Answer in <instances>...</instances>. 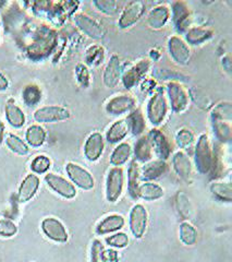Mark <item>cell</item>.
Here are the masks:
<instances>
[{"instance_id": "cell-18", "label": "cell", "mask_w": 232, "mask_h": 262, "mask_svg": "<svg viewBox=\"0 0 232 262\" xmlns=\"http://www.w3.org/2000/svg\"><path fill=\"white\" fill-rule=\"evenodd\" d=\"M120 79H121L120 59L117 55H112L104 71V76H103L104 84L108 89H113L118 85Z\"/></svg>"}, {"instance_id": "cell-38", "label": "cell", "mask_w": 232, "mask_h": 262, "mask_svg": "<svg viewBox=\"0 0 232 262\" xmlns=\"http://www.w3.org/2000/svg\"><path fill=\"white\" fill-rule=\"evenodd\" d=\"M211 191L222 201L231 202L232 200V186L230 183H213Z\"/></svg>"}, {"instance_id": "cell-10", "label": "cell", "mask_w": 232, "mask_h": 262, "mask_svg": "<svg viewBox=\"0 0 232 262\" xmlns=\"http://www.w3.org/2000/svg\"><path fill=\"white\" fill-rule=\"evenodd\" d=\"M148 214L144 206L142 204H135L130 212V229L135 238H142L146 232Z\"/></svg>"}, {"instance_id": "cell-33", "label": "cell", "mask_w": 232, "mask_h": 262, "mask_svg": "<svg viewBox=\"0 0 232 262\" xmlns=\"http://www.w3.org/2000/svg\"><path fill=\"white\" fill-rule=\"evenodd\" d=\"M41 96H43L41 89L36 84H28L22 90L23 103L29 107L36 106L41 101Z\"/></svg>"}, {"instance_id": "cell-14", "label": "cell", "mask_w": 232, "mask_h": 262, "mask_svg": "<svg viewBox=\"0 0 232 262\" xmlns=\"http://www.w3.org/2000/svg\"><path fill=\"white\" fill-rule=\"evenodd\" d=\"M168 48L173 60L179 64H187L191 59V51H190L188 43L178 35L169 38Z\"/></svg>"}, {"instance_id": "cell-39", "label": "cell", "mask_w": 232, "mask_h": 262, "mask_svg": "<svg viewBox=\"0 0 232 262\" xmlns=\"http://www.w3.org/2000/svg\"><path fill=\"white\" fill-rule=\"evenodd\" d=\"M52 161L46 155H38L31 163V169L33 174H45L51 168Z\"/></svg>"}, {"instance_id": "cell-48", "label": "cell", "mask_w": 232, "mask_h": 262, "mask_svg": "<svg viewBox=\"0 0 232 262\" xmlns=\"http://www.w3.org/2000/svg\"><path fill=\"white\" fill-rule=\"evenodd\" d=\"M8 86H9V81H8L4 73L0 71V91H5Z\"/></svg>"}, {"instance_id": "cell-29", "label": "cell", "mask_w": 232, "mask_h": 262, "mask_svg": "<svg viewBox=\"0 0 232 262\" xmlns=\"http://www.w3.org/2000/svg\"><path fill=\"white\" fill-rule=\"evenodd\" d=\"M153 154H154L153 147L150 140H148L147 136L141 137L136 141L135 147H134V155L136 160L140 162L147 163L152 160Z\"/></svg>"}, {"instance_id": "cell-8", "label": "cell", "mask_w": 232, "mask_h": 262, "mask_svg": "<svg viewBox=\"0 0 232 262\" xmlns=\"http://www.w3.org/2000/svg\"><path fill=\"white\" fill-rule=\"evenodd\" d=\"M73 20L77 27L90 38L101 39L106 35V30L102 24H99L96 20L85 13L80 12L74 14Z\"/></svg>"}, {"instance_id": "cell-44", "label": "cell", "mask_w": 232, "mask_h": 262, "mask_svg": "<svg viewBox=\"0 0 232 262\" xmlns=\"http://www.w3.org/2000/svg\"><path fill=\"white\" fill-rule=\"evenodd\" d=\"M76 77L82 88H87L90 84V75L85 64L79 63L76 67Z\"/></svg>"}, {"instance_id": "cell-32", "label": "cell", "mask_w": 232, "mask_h": 262, "mask_svg": "<svg viewBox=\"0 0 232 262\" xmlns=\"http://www.w3.org/2000/svg\"><path fill=\"white\" fill-rule=\"evenodd\" d=\"M132 153V149L131 145L127 142H122L119 145H117L114 147L113 152L111 153L110 157V163L111 165H113L114 167H120L122 166L123 164H126Z\"/></svg>"}, {"instance_id": "cell-45", "label": "cell", "mask_w": 232, "mask_h": 262, "mask_svg": "<svg viewBox=\"0 0 232 262\" xmlns=\"http://www.w3.org/2000/svg\"><path fill=\"white\" fill-rule=\"evenodd\" d=\"M18 233V227L11 220L3 219L0 220V236L2 237H12Z\"/></svg>"}, {"instance_id": "cell-7", "label": "cell", "mask_w": 232, "mask_h": 262, "mask_svg": "<svg viewBox=\"0 0 232 262\" xmlns=\"http://www.w3.org/2000/svg\"><path fill=\"white\" fill-rule=\"evenodd\" d=\"M34 120L37 122H59L68 120L71 117V112L63 107V106L51 105V106H43L35 111Z\"/></svg>"}, {"instance_id": "cell-6", "label": "cell", "mask_w": 232, "mask_h": 262, "mask_svg": "<svg viewBox=\"0 0 232 262\" xmlns=\"http://www.w3.org/2000/svg\"><path fill=\"white\" fill-rule=\"evenodd\" d=\"M167 93L172 112L182 113L188 108L190 103V95L188 90L180 82H169L167 85Z\"/></svg>"}, {"instance_id": "cell-25", "label": "cell", "mask_w": 232, "mask_h": 262, "mask_svg": "<svg viewBox=\"0 0 232 262\" xmlns=\"http://www.w3.org/2000/svg\"><path fill=\"white\" fill-rule=\"evenodd\" d=\"M172 165L178 176L182 179H188L192 175V163L184 152L178 151L175 153L172 159Z\"/></svg>"}, {"instance_id": "cell-3", "label": "cell", "mask_w": 232, "mask_h": 262, "mask_svg": "<svg viewBox=\"0 0 232 262\" xmlns=\"http://www.w3.org/2000/svg\"><path fill=\"white\" fill-rule=\"evenodd\" d=\"M213 163V152L207 135H201L195 147V165L201 174L210 173Z\"/></svg>"}, {"instance_id": "cell-16", "label": "cell", "mask_w": 232, "mask_h": 262, "mask_svg": "<svg viewBox=\"0 0 232 262\" xmlns=\"http://www.w3.org/2000/svg\"><path fill=\"white\" fill-rule=\"evenodd\" d=\"M148 140H150L154 153L159 158V160H167L170 157L171 146L166 137L159 129H153L147 135Z\"/></svg>"}, {"instance_id": "cell-36", "label": "cell", "mask_w": 232, "mask_h": 262, "mask_svg": "<svg viewBox=\"0 0 232 262\" xmlns=\"http://www.w3.org/2000/svg\"><path fill=\"white\" fill-rule=\"evenodd\" d=\"M5 140H6L7 146L9 147V150L12 151L15 154L27 155L30 152V147L27 144V142L23 141L22 139L18 136L10 134V135L7 136Z\"/></svg>"}, {"instance_id": "cell-13", "label": "cell", "mask_w": 232, "mask_h": 262, "mask_svg": "<svg viewBox=\"0 0 232 262\" xmlns=\"http://www.w3.org/2000/svg\"><path fill=\"white\" fill-rule=\"evenodd\" d=\"M145 12V5L143 2H131L126 8H124L120 18H119V28L129 29L142 18Z\"/></svg>"}, {"instance_id": "cell-34", "label": "cell", "mask_w": 232, "mask_h": 262, "mask_svg": "<svg viewBox=\"0 0 232 262\" xmlns=\"http://www.w3.org/2000/svg\"><path fill=\"white\" fill-rule=\"evenodd\" d=\"M213 36V31L207 28H192L187 33V42L191 45H200Z\"/></svg>"}, {"instance_id": "cell-4", "label": "cell", "mask_w": 232, "mask_h": 262, "mask_svg": "<svg viewBox=\"0 0 232 262\" xmlns=\"http://www.w3.org/2000/svg\"><path fill=\"white\" fill-rule=\"evenodd\" d=\"M124 186V174L121 167H112L106 178V199L114 203L121 196Z\"/></svg>"}, {"instance_id": "cell-40", "label": "cell", "mask_w": 232, "mask_h": 262, "mask_svg": "<svg viewBox=\"0 0 232 262\" xmlns=\"http://www.w3.org/2000/svg\"><path fill=\"white\" fill-rule=\"evenodd\" d=\"M177 209L180 213V215L183 216L184 219H189L191 216V212H192V208H191V203H190V200L188 199V196L179 192L177 194Z\"/></svg>"}, {"instance_id": "cell-37", "label": "cell", "mask_w": 232, "mask_h": 262, "mask_svg": "<svg viewBox=\"0 0 232 262\" xmlns=\"http://www.w3.org/2000/svg\"><path fill=\"white\" fill-rule=\"evenodd\" d=\"M105 58V49L101 45H92L87 48L85 61L89 66H99Z\"/></svg>"}, {"instance_id": "cell-19", "label": "cell", "mask_w": 232, "mask_h": 262, "mask_svg": "<svg viewBox=\"0 0 232 262\" xmlns=\"http://www.w3.org/2000/svg\"><path fill=\"white\" fill-rule=\"evenodd\" d=\"M40 180L36 174H29L22 180L18 191V201L26 203L34 196L39 188Z\"/></svg>"}, {"instance_id": "cell-2", "label": "cell", "mask_w": 232, "mask_h": 262, "mask_svg": "<svg viewBox=\"0 0 232 262\" xmlns=\"http://www.w3.org/2000/svg\"><path fill=\"white\" fill-rule=\"evenodd\" d=\"M168 113V101L163 89H157L147 103V117L154 126H159Z\"/></svg>"}, {"instance_id": "cell-35", "label": "cell", "mask_w": 232, "mask_h": 262, "mask_svg": "<svg viewBox=\"0 0 232 262\" xmlns=\"http://www.w3.org/2000/svg\"><path fill=\"white\" fill-rule=\"evenodd\" d=\"M180 239L187 246H193L197 242L196 228L189 222H182L179 228Z\"/></svg>"}, {"instance_id": "cell-17", "label": "cell", "mask_w": 232, "mask_h": 262, "mask_svg": "<svg viewBox=\"0 0 232 262\" xmlns=\"http://www.w3.org/2000/svg\"><path fill=\"white\" fill-rule=\"evenodd\" d=\"M104 138L102 134L93 133L88 136L84 144V155L89 162H96L104 152Z\"/></svg>"}, {"instance_id": "cell-26", "label": "cell", "mask_w": 232, "mask_h": 262, "mask_svg": "<svg viewBox=\"0 0 232 262\" xmlns=\"http://www.w3.org/2000/svg\"><path fill=\"white\" fill-rule=\"evenodd\" d=\"M129 133V126L126 119L117 120L111 125L106 134L107 141L110 143H118L127 137Z\"/></svg>"}, {"instance_id": "cell-24", "label": "cell", "mask_w": 232, "mask_h": 262, "mask_svg": "<svg viewBox=\"0 0 232 262\" xmlns=\"http://www.w3.org/2000/svg\"><path fill=\"white\" fill-rule=\"evenodd\" d=\"M5 113L8 122H9L13 128H21L26 124V115H24L23 111L19 106L15 104L13 98H10V100L7 102Z\"/></svg>"}, {"instance_id": "cell-30", "label": "cell", "mask_w": 232, "mask_h": 262, "mask_svg": "<svg viewBox=\"0 0 232 262\" xmlns=\"http://www.w3.org/2000/svg\"><path fill=\"white\" fill-rule=\"evenodd\" d=\"M46 130L39 125H32L28 128L26 133L27 144L33 147H39L46 141Z\"/></svg>"}, {"instance_id": "cell-50", "label": "cell", "mask_w": 232, "mask_h": 262, "mask_svg": "<svg viewBox=\"0 0 232 262\" xmlns=\"http://www.w3.org/2000/svg\"><path fill=\"white\" fill-rule=\"evenodd\" d=\"M7 3H5V2H0V8H2L3 6H5Z\"/></svg>"}, {"instance_id": "cell-43", "label": "cell", "mask_w": 232, "mask_h": 262, "mask_svg": "<svg viewBox=\"0 0 232 262\" xmlns=\"http://www.w3.org/2000/svg\"><path fill=\"white\" fill-rule=\"evenodd\" d=\"M106 243L114 248H124L129 244V237L126 233H115L107 237Z\"/></svg>"}, {"instance_id": "cell-21", "label": "cell", "mask_w": 232, "mask_h": 262, "mask_svg": "<svg viewBox=\"0 0 232 262\" xmlns=\"http://www.w3.org/2000/svg\"><path fill=\"white\" fill-rule=\"evenodd\" d=\"M168 165L163 160L150 161L145 163V165L140 168V178L143 180H153L160 177L167 171Z\"/></svg>"}, {"instance_id": "cell-41", "label": "cell", "mask_w": 232, "mask_h": 262, "mask_svg": "<svg viewBox=\"0 0 232 262\" xmlns=\"http://www.w3.org/2000/svg\"><path fill=\"white\" fill-rule=\"evenodd\" d=\"M176 140L181 149H188V147L192 145L194 141V135L192 134L191 130L183 128L179 130V133L177 134L176 137Z\"/></svg>"}, {"instance_id": "cell-47", "label": "cell", "mask_w": 232, "mask_h": 262, "mask_svg": "<svg viewBox=\"0 0 232 262\" xmlns=\"http://www.w3.org/2000/svg\"><path fill=\"white\" fill-rule=\"evenodd\" d=\"M103 262H119V253L114 249H104Z\"/></svg>"}, {"instance_id": "cell-9", "label": "cell", "mask_w": 232, "mask_h": 262, "mask_svg": "<svg viewBox=\"0 0 232 262\" xmlns=\"http://www.w3.org/2000/svg\"><path fill=\"white\" fill-rule=\"evenodd\" d=\"M65 171L72 180L73 184H76L83 190H90L95 186V179L88 170L80 166L76 163H68L65 165Z\"/></svg>"}, {"instance_id": "cell-22", "label": "cell", "mask_w": 232, "mask_h": 262, "mask_svg": "<svg viewBox=\"0 0 232 262\" xmlns=\"http://www.w3.org/2000/svg\"><path fill=\"white\" fill-rule=\"evenodd\" d=\"M124 224H126L124 217L119 214H112L109 216H106L104 220H102L101 222L97 224L96 234L97 235H106V234L117 232L124 226Z\"/></svg>"}, {"instance_id": "cell-31", "label": "cell", "mask_w": 232, "mask_h": 262, "mask_svg": "<svg viewBox=\"0 0 232 262\" xmlns=\"http://www.w3.org/2000/svg\"><path fill=\"white\" fill-rule=\"evenodd\" d=\"M126 120L128 122L129 130L134 136H140L144 133V130L146 128V122H145V117L143 113L140 110L131 111Z\"/></svg>"}, {"instance_id": "cell-23", "label": "cell", "mask_w": 232, "mask_h": 262, "mask_svg": "<svg viewBox=\"0 0 232 262\" xmlns=\"http://www.w3.org/2000/svg\"><path fill=\"white\" fill-rule=\"evenodd\" d=\"M170 10L166 6H158L154 8L147 16L148 27L154 30H159L166 26L170 18Z\"/></svg>"}, {"instance_id": "cell-49", "label": "cell", "mask_w": 232, "mask_h": 262, "mask_svg": "<svg viewBox=\"0 0 232 262\" xmlns=\"http://www.w3.org/2000/svg\"><path fill=\"white\" fill-rule=\"evenodd\" d=\"M5 134H6V128L3 120L0 119V144L5 141Z\"/></svg>"}, {"instance_id": "cell-46", "label": "cell", "mask_w": 232, "mask_h": 262, "mask_svg": "<svg viewBox=\"0 0 232 262\" xmlns=\"http://www.w3.org/2000/svg\"><path fill=\"white\" fill-rule=\"evenodd\" d=\"M104 245L101 241L95 239L92 244L90 248V261L92 262H103V252H104Z\"/></svg>"}, {"instance_id": "cell-42", "label": "cell", "mask_w": 232, "mask_h": 262, "mask_svg": "<svg viewBox=\"0 0 232 262\" xmlns=\"http://www.w3.org/2000/svg\"><path fill=\"white\" fill-rule=\"evenodd\" d=\"M93 5L101 12L109 15L117 13L119 7V4L117 2H114V0H97V2L93 3Z\"/></svg>"}, {"instance_id": "cell-5", "label": "cell", "mask_w": 232, "mask_h": 262, "mask_svg": "<svg viewBox=\"0 0 232 262\" xmlns=\"http://www.w3.org/2000/svg\"><path fill=\"white\" fill-rule=\"evenodd\" d=\"M151 60L142 59L135 63L130 64L127 69L121 73V80L123 85L127 89L134 88L140 81H142L147 71L150 70Z\"/></svg>"}, {"instance_id": "cell-11", "label": "cell", "mask_w": 232, "mask_h": 262, "mask_svg": "<svg viewBox=\"0 0 232 262\" xmlns=\"http://www.w3.org/2000/svg\"><path fill=\"white\" fill-rule=\"evenodd\" d=\"M45 183L52 190L65 199H73L77 195V189L74 185L59 175L53 173L47 174L45 176Z\"/></svg>"}, {"instance_id": "cell-12", "label": "cell", "mask_w": 232, "mask_h": 262, "mask_svg": "<svg viewBox=\"0 0 232 262\" xmlns=\"http://www.w3.org/2000/svg\"><path fill=\"white\" fill-rule=\"evenodd\" d=\"M41 231L47 238L56 243L68 242L69 235L64 225L55 217H47L41 222Z\"/></svg>"}, {"instance_id": "cell-15", "label": "cell", "mask_w": 232, "mask_h": 262, "mask_svg": "<svg viewBox=\"0 0 232 262\" xmlns=\"http://www.w3.org/2000/svg\"><path fill=\"white\" fill-rule=\"evenodd\" d=\"M135 98L129 94H118L107 102L106 112L110 115H122L127 112H131L135 106Z\"/></svg>"}, {"instance_id": "cell-28", "label": "cell", "mask_w": 232, "mask_h": 262, "mask_svg": "<svg viewBox=\"0 0 232 262\" xmlns=\"http://www.w3.org/2000/svg\"><path fill=\"white\" fill-rule=\"evenodd\" d=\"M128 190L132 199H138V188H140V167L136 161H132L128 171Z\"/></svg>"}, {"instance_id": "cell-1", "label": "cell", "mask_w": 232, "mask_h": 262, "mask_svg": "<svg viewBox=\"0 0 232 262\" xmlns=\"http://www.w3.org/2000/svg\"><path fill=\"white\" fill-rule=\"evenodd\" d=\"M212 126L214 134L221 142H230L232 139V105L223 102L215 106L212 111Z\"/></svg>"}, {"instance_id": "cell-20", "label": "cell", "mask_w": 232, "mask_h": 262, "mask_svg": "<svg viewBox=\"0 0 232 262\" xmlns=\"http://www.w3.org/2000/svg\"><path fill=\"white\" fill-rule=\"evenodd\" d=\"M190 7L184 2H176L172 5V21L179 32H184L189 27Z\"/></svg>"}, {"instance_id": "cell-27", "label": "cell", "mask_w": 232, "mask_h": 262, "mask_svg": "<svg viewBox=\"0 0 232 262\" xmlns=\"http://www.w3.org/2000/svg\"><path fill=\"white\" fill-rule=\"evenodd\" d=\"M164 189L157 184L154 183H144L140 185L138 188V199H143L146 201H155L164 196Z\"/></svg>"}]
</instances>
